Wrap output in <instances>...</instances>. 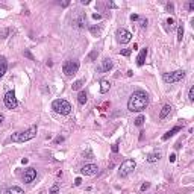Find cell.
I'll list each match as a JSON object with an SVG mask.
<instances>
[{
  "mask_svg": "<svg viewBox=\"0 0 194 194\" xmlns=\"http://www.w3.org/2000/svg\"><path fill=\"white\" fill-rule=\"evenodd\" d=\"M147 105H149V95L141 89L135 91L128 100V109L131 112H141L147 108Z\"/></svg>",
  "mask_w": 194,
  "mask_h": 194,
  "instance_id": "cell-1",
  "label": "cell"
},
{
  "mask_svg": "<svg viewBox=\"0 0 194 194\" xmlns=\"http://www.w3.org/2000/svg\"><path fill=\"white\" fill-rule=\"evenodd\" d=\"M35 137H37V126H32V128H29L24 132L14 134L11 137V141H14V143H24V141H29V140H32Z\"/></svg>",
  "mask_w": 194,
  "mask_h": 194,
  "instance_id": "cell-2",
  "label": "cell"
},
{
  "mask_svg": "<svg viewBox=\"0 0 194 194\" xmlns=\"http://www.w3.org/2000/svg\"><path fill=\"white\" fill-rule=\"evenodd\" d=\"M52 109H53L55 112L61 114V115H67V114L71 112V105H70L67 100H64V99H58V100H53Z\"/></svg>",
  "mask_w": 194,
  "mask_h": 194,
  "instance_id": "cell-3",
  "label": "cell"
},
{
  "mask_svg": "<svg viewBox=\"0 0 194 194\" xmlns=\"http://www.w3.org/2000/svg\"><path fill=\"white\" fill-rule=\"evenodd\" d=\"M183 77H185V71L183 70H176V71H171V73H164L162 80L165 83H174V82H180Z\"/></svg>",
  "mask_w": 194,
  "mask_h": 194,
  "instance_id": "cell-4",
  "label": "cell"
},
{
  "mask_svg": "<svg viewBox=\"0 0 194 194\" xmlns=\"http://www.w3.org/2000/svg\"><path fill=\"white\" fill-rule=\"evenodd\" d=\"M135 167H137V162H135L134 159H126V161L120 165L118 174H120L121 177H126V176H129V174L135 170Z\"/></svg>",
  "mask_w": 194,
  "mask_h": 194,
  "instance_id": "cell-5",
  "label": "cell"
},
{
  "mask_svg": "<svg viewBox=\"0 0 194 194\" xmlns=\"http://www.w3.org/2000/svg\"><path fill=\"white\" fill-rule=\"evenodd\" d=\"M77 70H79V61H76V59H70V61H65L64 62V65H62V71L65 73V76H73V74H76L77 73Z\"/></svg>",
  "mask_w": 194,
  "mask_h": 194,
  "instance_id": "cell-6",
  "label": "cell"
},
{
  "mask_svg": "<svg viewBox=\"0 0 194 194\" xmlns=\"http://www.w3.org/2000/svg\"><path fill=\"white\" fill-rule=\"evenodd\" d=\"M3 102H5V106H6L8 109H15V108L18 106V100H17L14 91H8V92L5 94Z\"/></svg>",
  "mask_w": 194,
  "mask_h": 194,
  "instance_id": "cell-7",
  "label": "cell"
},
{
  "mask_svg": "<svg viewBox=\"0 0 194 194\" xmlns=\"http://www.w3.org/2000/svg\"><path fill=\"white\" fill-rule=\"evenodd\" d=\"M115 37H117V41L120 44H128L132 40V34L129 31H126V29H118L117 34H115Z\"/></svg>",
  "mask_w": 194,
  "mask_h": 194,
  "instance_id": "cell-8",
  "label": "cell"
},
{
  "mask_svg": "<svg viewBox=\"0 0 194 194\" xmlns=\"http://www.w3.org/2000/svg\"><path fill=\"white\" fill-rule=\"evenodd\" d=\"M97 170H99V168H97L95 164H86V165H83L80 168V173L85 174V176H92V174L97 173Z\"/></svg>",
  "mask_w": 194,
  "mask_h": 194,
  "instance_id": "cell-9",
  "label": "cell"
},
{
  "mask_svg": "<svg viewBox=\"0 0 194 194\" xmlns=\"http://www.w3.org/2000/svg\"><path fill=\"white\" fill-rule=\"evenodd\" d=\"M37 177V170L35 168H32V167H29L26 171H24V174H23V180H24V183H31V182H34V179Z\"/></svg>",
  "mask_w": 194,
  "mask_h": 194,
  "instance_id": "cell-10",
  "label": "cell"
},
{
  "mask_svg": "<svg viewBox=\"0 0 194 194\" xmlns=\"http://www.w3.org/2000/svg\"><path fill=\"white\" fill-rule=\"evenodd\" d=\"M146 56H147V49H141L138 58H137V65L138 67H143L144 62H146Z\"/></svg>",
  "mask_w": 194,
  "mask_h": 194,
  "instance_id": "cell-11",
  "label": "cell"
},
{
  "mask_svg": "<svg viewBox=\"0 0 194 194\" xmlns=\"http://www.w3.org/2000/svg\"><path fill=\"white\" fill-rule=\"evenodd\" d=\"M112 59H109V58H105L103 61H102V71H109V70H112Z\"/></svg>",
  "mask_w": 194,
  "mask_h": 194,
  "instance_id": "cell-12",
  "label": "cell"
},
{
  "mask_svg": "<svg viewBox=\"0 0 194 194\" xmlns=\"http://www.w3.org/2000/svg\"><path fill=\"white\" fill-rule=\"evenodd\" d=\"M179 131H180V126H174L173 129H170V131H168L167 134H164V135H162V140H164V141H167L168 138H171L173 135H176V134H177Z\"/></svg>",
  "mask_w": 194,
  "mask_h": 194,
  "instance_id": "cell-13",
  "label": "cell"
},
{
  "mask_svg": "<svg viewBox=\"0 0 194 194\" xmlns=\"http://www.w3.org/2000/svg\"><path fill=\"white\" fill-rule=\"evenodd\" d=\"M171 109H173V108H171V105H164V106H162V109H161V112H159V118H161V120H164V118L171 112Z\"/></svg>",
  "mask_w": 194,
  "mask_h": 194,
  "instance_id": "cell-14",
  "label": "cell"
},
{
  "mask_svg": "<svg viewBox=\"0 0 194 194\" xmlns=\"http://www.w3.org/2000/svg\"><path fill=\"white\" fill-rule=\"evenodd\" d=\"M146 159H147V162H156V161L161 159V152H152V153L147 155Z\"/></svg>",
  "mask_w": 194,
  "mask_h": 194,
  "instance_id": "cell-15",
  "label": "cell"
},
{
  "mask_svg": "<svg viewBox=\"0 0 194 194\" xmlns=\"http://www.w3.org/2000/svg\"><path fill=\"white\" fill-rule=\"evenodd\" d=\"M6 70H8V62H6V59L3 56H0V77H3Z\"/></svg>",
  "mask_w": 194,
  "mask_h": 194,
  "instance_id": "cell-16",
  "label": "cell"
},
{
  "mask_svg": "<svg viewBox=\"0 0 194 194\" xmlns=\"http://www.w3.org/2000/svg\"><path fill=\"white\" fill-rule=\"evenodd\" d=\"M109 88H111V83H109V80H106V79L100 80V92H102V94L108 92V91H109Z\"/></svg>",
  "mask_w": 194,
  "mask_h": 194,
  "instance_id": "cell-17",
  "label": "cell"
},
{
  "mask_svg": "<svg viewBox=\"0 0 194 194\" xmlns=\"http://www.w3.org/2000/svg\"><path fill=\"white\" fill-rule=\"evenodd\" d=\"M86 100H88L86 92H85V91H80V92H79V95H77V102H79V105H85V103H86Z\"/></svg>",
  "mask_w": 194,
  "mask_h": 194,
  "instance_id": "cell-18",
  "label": "cell"
},
{
  "mask_svg": "<svg viewBox=\"0 0 194 194\" xmlns=\"http://www.w3.org/2000/svg\"><path fill=\"white\" fill-rule=\"evenodd\" d=\"M6 194H24V191H23L20 186H11V188L6 191Z\"/></svg>",
  "mask_w": 194,
  "mask_h": 194,
  "instance_id": "cell-19",
  "label": "cell"
},
{
  "mask_svg": "<svg viewBox=\"0 0 194 194\" xmlns=\"http://www.w3.org/2000/svg\"><path fill=\"white\" fill-rule=\"evenodd\" d=\"M83 83H85V80L83 79H79V80H76L73 85H71V88H73V91H79L82 86H83Z\"/></svg>",
  "mask_w": 194,
  "mask_h": 194,
  "instance_id": "cell-20",
  "label": "cell"
},
{
  "mask_svg": "<svg viewBox=\"0 0 194 194\" xmlns=\"http://www.w3.org/2000/svg\"><path fill=\"white\" fill-rule=\"evenodd\" d=\"M89 32H91L94 37H99V35H100V32H102V29H100V27H97V26H92V27H89Z\"/></svg>",
  "mask_w": 194,
  "mask_h": 194,
  "instance_id": "cell-21",
  "label": "cell"
},
{
  "mask_svg": "<svg viewBox=\"0 0 194 194\" xmlns=\"http://www.w3.org/2000/svg\"><path fill=\"white\" fill-rule=\"evenodd\" d=\"M182 38H183V26H182V24H179V26H177V41L180 43V41H182Z\"/></svg>",
  "mask_w": 194,
  "mask_h": 194,
  "instance_id": "cell-22",
  "label": "cell"
},
{
  "mask_svg": "<svg viewBox=\"0 0 194 194\" xmlns=\"http://www.w3.org/2000/svg\"><path fill=\"white\" fill-rule=\"evenodd\" d=\"M49 194H59V183L56 182L52 188H50V191H49Z\"/></svg>",
  "mask_w": 194,
  "mask_h": 194,
  "instance_id": "cell-23",
  "label": "cell"
},
{
  "mask_svg": "<svg viewBox=\"0 0 194 194\" xmlns=\"http://www.w3.org/2000/svg\"><path fill=\"white\" fill-rule=\"evenodd\" d=\"M144 120H146V117L144 115H140L138 118H135V126H143Z\"/></svg>",
  "mask_w": 194,
  "mask_h": 194,
  "instance_id": "cell-24",
  "label": "cell"
},
{
  "mask_svg": "<svg viewBox=\"0 0 194 194\" xmlns=\"http://www.w3.org/2000/svg\"><path fill=\"white\" fill-rule=\"evenodd\" d=\"M188 99L192 102L194 100V86H191L189 89H188Z\"/></svg>",
  "mask_w": 194,
  "mask_h": 194,
  "instance_id": "cell-25",
  "label": "cell"
},
{
  "mask_svg": "<svg viewBox=\"0 0 194 194\" xmlns=\"http://www.w3.org/2000/svg\"><path fill=\"white\" fill-rule=\"evenodd\" d=\"M165 9H167L168 12H173V11H174V5H173V3H167V5H165Z\"/></svg>",
  "mask_w": 194,
  "mask_h": 194,
  "instance_id": "cell-26",
  "label": "cell"
},
{
  "mask_svg": "<svg viewBox=\"0 0 194 194\" xmlns=\"http://www.w3.org/2000/svg\"><path fill=\"white\" fill-rule=\"evenodd\" d=\"M120 53H121L123 56H129V55L132 53V49H124V50H121Z\"/></svg>",
  "mask_w": 194,
  "mask_h": 194,
  "instance_id": "cell-27",
  "label": "cell"
},
{
  "mask_svg": "<svg viewBox=\"0 0 194 194\" xmlns=\"http://www.w3.org/2000/svg\"><path fill=\"white\" fill-rule=\"evenodd\" d=\"M97 55H99V53H97L95 50H94V52H91V53H89V56H88V61H92V59H94Z\"/></svg>",
  "mask_w": 194,
  "mask_h": 194,
  "instance_id": "cell-28",
  "label": "cell"
},
{
  "mask_svg": "<svg viewBox=\"0 0 194 194\" xmlns=\"http://www.w3.org/2000/svg\"><path fill=\"white\" fill-rule=\"evenodd\" d=\"M140 26L141 27H147V20L146 18H140Z\"/></svg>",
  "mask_w": 194,
  "mask_h": 194,
  "instance_id": "cell-29",
  "label": "cell"
},
{
  "mask_svg": "<svg viewBox=\"0 0 194 194\" xmlns=\"http://www.w3.org/2000/svg\"><path fill=\"white\" fill-rule=\"evenodd\" d=\"M167 24L170 26V29H173V27H174V20H173V18H168V20H167Z\"/></svg>",
  "mask_w": 194,
  "mask_h": 194,
  "instance_id": "cell-30",
  "label": "cell"
},
{
  "mask_svg": "<svg viewBox=\"0 0 194 194\" xmlns=\"http://www.w3.org/2000/svg\"><path fill=\"white\" fill-rule=\"evenodd\" d=\"M149 186H150V183H149V182H144V183L141 185V191H146V189H149Z\"/></svg>",
  "mask_w": 194,
  "mask_h": 194,
  "instance_id": "cell-31",
  "label": "cell"
},
{
  "mask_svg": "<svg viewBox=\"0 0 194 194\" xmlns=\"http://www.w3.org/2000/svg\"><path fill=\"white\" fill-rule=\"evenodd\" d=\"M111 150H112L114 153H117V152H118V143H115V144H112V147H111Z\"/></svg>",
  "mask_w": 194,
  "mask_h": 194,
  "instance_id": "cell-32",
  "label": "cell"
},
{
  "mask_svg": "<svg viewBox=\"0 0 194 194\" xmlns=\"http://www.w3.org/2000/svg\"><path fill=\"white\" fill-rule=\"evenodd\" d=\"M131 20H132V21H137V20H140V15H137V14H132V15H131Z\"/></svg>",
  "mask_w": 194,
  "mask_h": 194,
  "instance_id": "cell-33",
  "label": "cell"
},
{
  "mask_svg": "<svg viewBox=\"0 0 194 194\" xmlns=\"http://www.w3.org/2000/svg\"><path fill=\"white\" fill-rule=\"evenodd\" d=\"M80 183H82V179H80V177H76V179H74V185H76V186H79Z\"/></svg>",
  "mask_w": 194,
  "mask_h": 194,
  "instance_id": "cell-34",
  "label": "cell"
},
{
  "mask_svg": "<svg viewBox=\"0 0 194 194\" xmlns=\"http://www.w3.org/2000/svg\"><path fill=\"white\" fill-rule=\"evenodd\" d=\"M188 9H189V11H194V2H189V3H188Z\"/></svg>",
  "mask_w": 194,
  "mask_h": 194,
  "instance_id": "cell-35",
  "label": "cell"
},
{
  "mask_svg": "<svg viewBox=\"0 0 194 194\" xmlns=\"http://www.w3.org/2000/svg\"><path fill=\"white\" fill-rule=\"evenodd\" d=\"M92 18H94V20H100L102 15H100V14H92Z\"/></svg>",
  "mask_w": 194,
  "mask_h": 194,
  "instance_id": "cell-36",
  "label": "cell"
},
{
  "mask_svg": "<svg viewBox=\"0 0 194 194\" xmlns=\"http://www.w3.org/2000/svg\"><path fill=\"white\" fill-rule=\"evenodd\" d=\"M62 141H64V137H58V138L55 140V143H56V144H58V143H62Z\"/></svg>",
  "mask_w": 194,
  "mask_h": 194,
  "instance_id": "cell-37",
  "label": "cell"
},
{
  "mask_svg": "<svg viewBox=\"0 0 194 194\" xmlns=\"http://www.w3.org/2000/svg\"><path fill=\"white\" fill-rule=\"evenodd\" d=\"M174 161H176V155L171 153V155H170V162H174Z\"/></svg>",
  "mask_w": 194,
  "mask_h": 194,
  "instance_id": "cell-38",
  "label": "cell"
},
{
  "mask_svg": "<svg viewBox=\"0 0 194 194\" xmlns=\"http://www.w3.org/2000/svg\"><path fill=\"white\" fill-rule=\"evenodd\" d=\"M24 55H26V56H27V58H31V59H32V61H34V56H32V55H31V53H29V52H26V53H24Z\"/></svg>",
  "mask_w": 194,
  "mask_h": 194,
  "instance_id": "cell-39",
  "label": "cell"
},
{
  "mask_svg": "<svg viewBox=\"0 0 194 194\" xmlns=\"http://www.w3.org/2000/svg\"><path fill=\"white\" fill-rule=\"evenodd\" d=\"M27 162H29L27 158H23V159H21V164H27Z\"/></svg>",
  "mask_w": 194,
  "mask_h": 194,
  "instance_id": "cell-40",
  "label": "cell"
},
{
  "mask_svg": "<svg viewBox=\"0 0 194 194\" xmlns=\"http://www.w3.org/2000/svg\"><path fill=\"white\" fill-rule=\"evenodd\" d=\"M3 120H5V117H3L2 114H0V126H2V123H3Z\"/></svg>",
  "mask_w": 194,
  "mask_h": 194,
  "instance_id": "cell-41",
  "label": "cell"
},
{
  "mask_svg": "<svg viewBox=\"0 0 194 194\" xmlns=\"http://www.w3.org/2000/svg\"><path fill=\"white\" fill-rule=\"evenodd\" d=\"M40 194H47V192H46V191H41V192H40Z\"/></svg>",
  "mask_w": 194,
  "mask_h": 194,
  "instance_id": "cell-42",
  "label": "cell"
}]
</instances>
